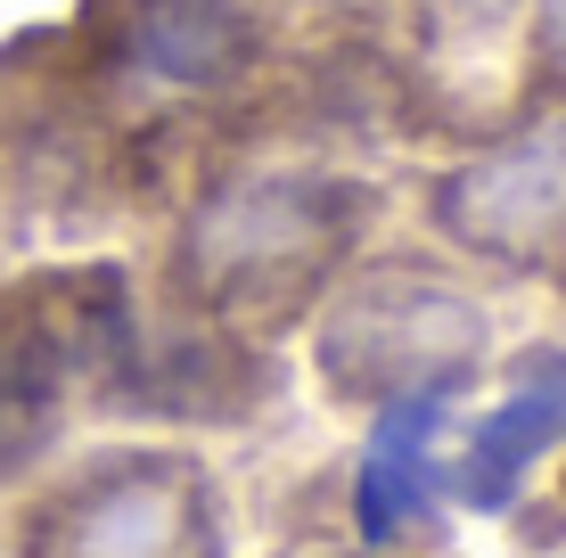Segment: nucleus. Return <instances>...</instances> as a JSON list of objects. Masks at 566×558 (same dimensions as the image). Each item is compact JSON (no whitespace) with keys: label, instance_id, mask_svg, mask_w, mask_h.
I'll return each mask as SVG.
<instances>
[{"label":"nucleus","instance_id":"nucleus-1","mask_svg":"<svg viewBox=\"0 0 566 558\" xmlns=\"http://www.w3.org/2000/svg\"><path fill=\"white\" fill-rule=\"evenodd\" d=\"M354 189L321 172H239L189 222V280L213 304H271L304 296L354 239Z\"/></svg>","mask_w":566,"mask_h":558},{"label":"nucleus","instance_id":"nucleus-2","mask_svg":"<svg viewBox=\"0 0 566 558\" xmlns=\"http://www.w3.org/2000/svg\"><path fill=\"white\" fill-rule=\"evenodd\" d=\"M476 304L436 280H361L328 313L321 361L337 394H402L427 378H460L476 361Z\"/></svg>","mask_w":566,"mask_h":558},{"label":"nucleus","instance_id":"nucleus-3","mask_svg":"<svg viewBox=\"0 0 566 558\" xmlns=\"http://www.w3.org/2000/svg\"><path fill=\"white\" fill-rule=\"evenodd\" d=\"M33 558H213V517L181 460H124L33 526Z\"/></svg>","mask_w":566,"mask_h":558},{"label":"nucleus","instance_id":"nucleus-4","mask_svg":"<svg viewBox=\"0 0 566 558\" xmlns=\"http://www.w3.org/2000/svg\"><path fill=\"white\" fill-rule=\"evenodd\" d=\"M436 214H443L452 239L484 246L501 263L551 255L566 239V124H542L525 140L493 148V157H476L460 181H443Z\"/></svg>","mask_w":566,"mask_h":558},{"label":"nucleus","instance_id":"nucleus-5","mask_svg":"<svg viewBox=\"0 0 566 558\" xmlns=\"http://www.w3.org/2000/svg\"><path fill=\"white\" fill-rule=\"evenodd\" d=\"M558 435H566V354L542 345V354L517 361L501 411L468 428V452L443 468V485H452V502H468V509H510L517 476L534 468V452H551Z\"/></svg>","mask_w":566,"mask_h":558},{"label":"nucleus","instance_id":"nucleus-6","mask_svg":"<svg viewBox=\"0 0 566 558\" xmlns=\"http://www.w3.org/2000/svg\"><path fill=\"white\" fill-rule=\"evenodd\" d=\"M124 50L156 83L198 91L247 57V17H239V0H140L124 25Z\"/></svg>","mask_w":566,"mask_h":558},{"label":"nucleus","instance_id":"nucleus-7","mask_svg":"<svg viewBox=\"0 0 566 558\" xmlns=\"http://www.w3.org/2000/svg\"><path fill=\"white\" fill-rule=\"evenodd\" d=\"M452 402V378H427V387H402L395 411H386L378 444L361 460V534L386 543V534L411 517L419 485H427V444H436V411Z\"/></svg>","mask_w":566,"mask_h":558},{"label":"nucleus","instance_id":"nucleus-8","mask_svg":"<svg viewBox=\"0 0 566 558\" xmlns=\"http://www.w3.org/2000/svg\"><path fill=\"white\" fill-rule=\"evenodd\" d=\"M542 57L566 74V0H542Z\"/></svg>","mask_w":566,"mask_h":558}]
</instances>
